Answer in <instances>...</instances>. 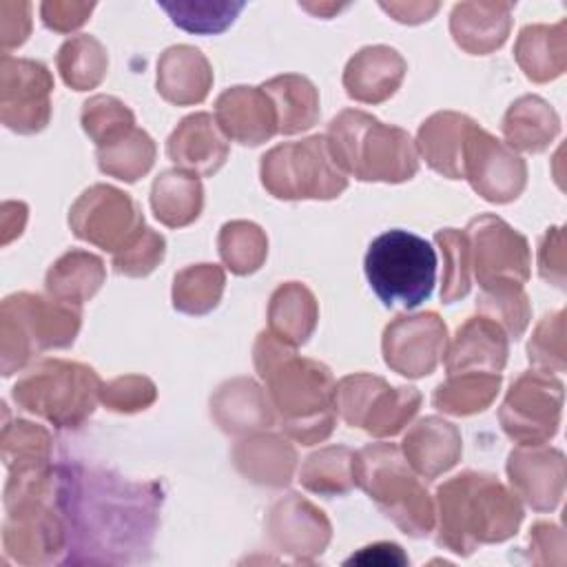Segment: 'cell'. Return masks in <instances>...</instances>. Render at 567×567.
Segmentation results:
<instances>
[{
  "label": "cell",
  "instance_id": "obj_37",
  "mask_svg": "<svg viewBox=\"0 0 567 567\" xmlns=\"http://www.w3.org/2000/svg\"><path fill=\"white\" fill-rule=\"evenodd\" d=\"M224 270L213 264L188 266L175 275L173 306L186 315H204L213 310L224 292Z\"/></svg>",
  "mask_w": 567,
  "mask_h": 567
},
{
  "label": "cell",
  "instance_id": "obj_7",
  "mask_svg": "<svg viewBox=\"0 0 567 567\" xmlns=\"http://www.w3.org/2000/svg\"><path fill=\"white\" fill-rule=\"evenodd\" d=\"M80 330L78 306L20 292L2 301V370L9 377L35 352L66 348Z\"/></svg>",
  "mask_w": 567,
  "mask_h": 567
},
{
  "label": "cell",
  "instance_id": "obj_12",
  "mask_svg": "<svg viewBox=\"0 0 567 567\" xmlns=\"http://www.w3.org/2000/svg\"><path fill=\"white\" fill-rule=\"evenodd\" d=\"M69 224L75 237L111 250L113 255L144 230V217L137 204L126 193L104 184L80 195L71 208Z\"/></svg>",
  "mask_w": 567,
  "mask_h": 567
},
{
  "label": "cell",
  "instance_id": "obj_43",
  "mask_svg": "<svg viewBox=\"0 0 567 567\" xmlns=\"http://www.w3.org/2000/svg\"><path fill=\"white\" fill-rule=\"evenodd\" d=\"M478 308L485 317L498 319L512 339H518L529 321V306L523 292V284L498 281L483 288Z\"/></svg>",
  "mask_w": 567,
  "mask_h": 567
},
{
  "label": "cell",
  "instance_id": "obj_44",
  "mask_svg": "<svg viewBox=\"0 0 567 567\" xmlns=\"http://www.w3.org/2000/svg\"><path fill=\"white\" fill-rule=\"evenodd\" d=\"M82 126L86 135L97 144V148L113 144L133 131V113L115 97L95 95L84 102Z\"/></svg>",
  "mask_w": 567,
  "mask_h": 567
},
{
  "label": "cell",
  "instance_id": "obj_31",
  "mask_svg": "<svg viewBox=\"0 0 567 567\" xmlns=\"http://www.w3.org/2000/svg\"><path fill=\"white\" fill-rule=\"evenodd\" d=\"M102 284V259L84 250H71L62 255L47 272V290L51 292V297L71 306L89 301Z\"/></svg>",
  "mask_w": 567,
  "mask_h": 567
},
{
  "label": "cell",
  "instance_id": "obj_47",
  "mask_svg": "<svg viewBox=\"0 0 567 567\" xmlns=\"http://www.w3.org/2000/svg\"><path fill=\"white\" fill-rule=\"evenodd\" d=\"M565 312L558 310L554 315H547L538 328L536 334L529 341V361L538 368L547 370H565Z\"/></svg>",
  "mask_w": 567,
  "mask_h": 567
},
{
  "label": "cell",
  "instance_id": "obj_22",
  "mask_svg": "<svg viewBox=\"0 0 567 567\" xmlns=\"http://www.w3.org/2000/svg\"><path fill=\"white\" fill-rule=\"evenodd\" d=\"M405 60L390 47H365L346 66L343 86L359 102H383L401 84Z\"/></svg>",
  "mask_w": 567,
  "mask_h": 567
},
{
  "label": "cell",
  "instance_id": "obj_51",
  "mask_svg": "<svg viewBox=\"0 0 567 567\" xmlns=\"http://www.w3.org/2000/svg\"><path fill=\"white\" fill-rule=\"evenodd\" d=\"M381 9L388 11L390 16H394V20L399 22H408V24H416L423 20H430L434 16V11L439 9V2H381Z\"/></svg>",
  "mask_w": 567,
  "mask_h": 567
},
{
  "label": "cell",
  "instance_id": "obj_4",
  "mask_svg": "<svg viewBox=\"0 0 567 567\" xmlns=\"http://www.w3.org/2000/svg\"><path fill=\"white\" fill-rule=\"evenodd\" d=\"M328 144L341 171L363 182H405L419 168L410 135L363 111L339 113L330 122Z\"/></svg>",
  "mask_w": 567,
  "mask_h": 567
},
{
  "label": "cell",
  "instance_id": "obj_20",
  "mask_svg": "<svg viewBox=\"0 0 567 567\" xmlns=\"http://www.w3.org/2000/svg\"><path fill=\"white\" fill-rule=\"evenodd\" d=\"M445 368L456 372H501L507 361V337L489 317H472L463 323L450 348Z\"/></svg>",
  "mask_w": 567,
  "mask_h": 567
},
{
  "label": "cell",
  "instance_id": "obj_33",
  "mask_svg": "<svg viewBox=\"0 0 567 567\" xmlns=\"http://www.w3.org/2000/svg\"><path fill=\"white\" fill-rule=\"evenodd\" d=\"M270 332L286 341L288 346H301L315 330L317 323V301L312 292L297 284H284L275 290L268 308Z\"/></svg>",
  "mask_w": 567,
  "mask_h": 567
},
{
  "label": "cell",
  "instance_id": "obj_1",
  "mask_svg": "<svg viewBox=\"0 0 567 567\" xmlns=\"http://www.w3.org/2000/svg\"><path fill=\"white\" fill-rule=\"evenodd\" d=\"M53 503L64 525L66 551H102V560H128L146 549L162 492L157 483H131L82 467L55 470Z\"/></svg>",
  "mask_w": 567,
  "mask_h": 567
},
{
  "label": "cell",
  "instance_id": "obj_40",
  "mask_svg": "<svg viewBox=\"0 0 567 567\" xmlns=\"http://www.w3.org/2000/svg\"><path fill=\"white\" fill-rule=\"evenodd\" d=\"M159 7L171 16V20L190 33H221L228 29L244 2L233 0H177V2H159Z\"/></svg>",
  "mask_w": 567,
  "mask_h": 567
},
{
  "label": "cell",
  "instance_id": "obj_32",
  "mask_svg": "<svg viewBox=\"0 0 567 567\" xmlns=\"http://www.w3.org/2000/svg\"><path fill=\"white\" fill-rule=\"evenodd\" d=\"M202 184L195 173L188 171H164L151 190V206L155 217L171 226L179 228L197 219L202 210Z\"/></svg>",
  "mask_w": 567,
  "mask_h": 567
},
{
  "label": "cell",
  "instance_id": "obj_29",
  "mask_svg": "<svg viewBox=\"0 0 567 567\" xmlns=\"http://www.w3.org/2000/svg\"><path fill=\"white\" fill-rule=\"evenodd\" d=\"M516 60L534 82H547L563 73L567 62L565 22L525 27L516 40Z\"/></svg>",
  "mask_w": 567,
  "mask_h": 567
},
{
  "label": "cell",
  "instance_id": "obj_8",
  "mask_svg": "<svg viewBox=\"0 0 567 567\" xmlns=\"http://www.w3.org/2000/svg\"><path fill=\"white\" fill-rule=\"evenodd\" d=\"M102 383L97 374L69 361H42L13 385V399L24 410L58 427H75L95 410Z\"/></svg>",
  "mask_w": 567,
  "mask_h": 567
},
{
  "label": "cell",
  "instance_id": "obj_18",
  "mask_svg": "<svg viewBox=\"0 0 567 567\" xmlns=\"http://www.w3.org/2000/svg\"><path fill=\"white\" fill-rule=\"evenodd\" d=\"M217 124L226 137L257 146L277 131V113L270 97L255 86H233L217 100Z\"/></svg>",
  "mask_w": 567,
  "mask_h": 567
},
{
  "label": "cell",
  "instance_id": "obj_41",
  "mask_svg": "<svg viewBox=\"0 0 567 567\" xmlns=\"http://www.w3.org/2000/svg\"><path fill=\"white\" fill-rule=\"evenodd\" d=\"M266 235L250 221H230L219 233V255L237 275L255 272L266 259Z\"/></svg>",
  "mask_w": 567,
  "mask_h": 567
},
{
  "label": "cell",
  "instance_id": "obj_48",
  "mask_svg": "<svg viewBox=\"0 0 567 567\" xmlns=\"http://www.w3.org/2000/svg\"><path fill=\"white\" fill-rule=\"evenodd\" d=\"M100 399L109 410L135 412L155 401V385L146 377H122L102 385Z\"/></svg>",
  "mask_w": 567,
  "mask_h": 567
},
{
  "label": "cell",
  "instance_id": "obj_3",
  "mask_svg": "<svg viewBox=\"0 0 567 567\" xmlns=\"http://www.w3.org/2000/svg\"><path fill=\"white\" fill-rule=\"evenodd\" d=\"M441 525L439 543L456 554H470L478 543L509 538L523 509L494 476L465 472L436 492Z\"/></svg>",
  "mask_w": 567,
  "mask_h": 567
},
{
  "label": "cell",
  "instance_id": "obj_14",
  "mask_svg": "<svg viewBox=\"0 0 567 567\" xmlns=\"http://www.w3.org/2000/svg\"><path fill=\"white\" fill-rule=\"evenodd\" d=\"M463 177L487 202L505 204L525 188L527 168L514 151L474 124L463 144Z\"/></svg>",
  "mask_w": 567,
  "mask_h": 567
},
{
  "label": "cell",
  "instance_id": "obj_38",
  "mask_svg": "<svg viewBox=\"0 0 567 567\" xmlns=\"http://www.w3.org/2000/svg\"><path fill=\"white\" fill-rule=\"evenodd\" d=\"M106 51L91 35L66 40L58 53V69L64 82L75 91H86L100 84L106 73Z\"/></svg>",
  "mask_w": 567,
  "mask_h": 567
},
{
  "label": "cell",
  "instance_id": "obj_6",
  "mask_svg": "<svg viewBox=\"0 0 567 567\" xmlns=\"http://www.w3.org/2000/svg\"><path fill=\"white\" fill-rule=\"evenodd\" d=\"M365 277L383 306L416 308L434 290L436 250L410 230H388L365 252Z\"/></svg>",
  "mask_w": 567,
  "mask_h": 567
},
{
  "label": "cell",
  "instance_id": "obj_34",
  "mask_svg": "<svg viewBox=\"0 0 567 567\" xmlns=\"http://www.w3.org/2000/svg\"><path fill=\"white\" fill-rule=\"evenodd\" d=\"M503 133L509 146L538 153L558 133V115L545 100L525 95L509 106L503 120Z\"/></svg>",
  "mask_w": 567,
  "mask_h": 567
},
{
  "label": "cell",
  "instance_id": "obj_13",
  "mask_svg": "<svg viewBox=\"0 0 567 567\" xmlns=\"http://www.w3.org/2000/svg\"><path fill=\"white\" fill-rule=\"evenodd\" d=\"M470 268L478 284L492 286L498 281L525 284L529 277V246L527 239L494 215H483L470 221L467 230Z\"/></svg>",
  "mask_w": 567,
  "mask_h": 567
},
{
  "label": "cell",
  "instance_id": "obj_27",
  "mask_svg": "<svg viewBox=\"0 0 567 567\" xmlns=\"http://www.w3.org/2000/svg\"><path fill=\"white\" fill-rule=\"evenodd\" d=\"M210 412L219 427L233 434L255 432L272 423L270 405L261 388L250 379L224 383L210 399Z\"/></svg>",
  "mask_w": 567,
  "mask_h": 567
},
{
  "label": "cell",
  "instance_id": "obj_30",
  "mask_svg": "<svg viewBox=\"0 0 567 567\" xmlns=\"http://www.w3.org/2000/svg\"><path fill=\"white\" fill-rule=\"evenodd\" d=\"M261 91L270 97L277 113V131L284 135L310 128L319 117V95L310 80L301 75H279L268 80Z\"/></svg>",
  "mask_w": 567,
  "mask_h": 567
},
{
  "label": "cell",
  "instance_id": "obj_50",
  "mask_svg": "<svg viewBox=\"0 0 567 567\" xmlns=\"http://www.w3.org/2000/svg\"><path fill=\"white\" fill-rule=\"evenodd\" d=\"M565 255H563V230L551 228L547 230L543 246H540V277L547 281H554L556 286H563L565 275Z\"/></svg>",
  "mask_w": 567,
  "mask_h": 567
},
{
  "label": "cell",
  "instance_id": "obj_42",
  "mask_svg": "<svg viewBox=\"0 0 567 567\" xmlns=\"http://www.w3.org/2000/svg\"><path fill=\"white\" fill-rule=\"evenodd\" d=\"M51 439L44 427L29 421H16L13 427H4L2 456L11 472L47 467Z\"/></svg>",
  "mask_w": 567,
  "mask_h": 567
},
{
  "label": "cell",
  "instance_id": "obj_46",
  "mask_svg": "<svg viewBox=\"0 0 567 567\" xmlns=\"http://www.w3.org/2000/svg\"><path fill=\"white\" fill-rule=\"evenodd\" d=\"M164 257V237L144 226V230L120 252L113 255V266L120 275L144 277Z\"/></svg>",
  "mask_w": 567,
  "mask_h": 567
},
{
  "label": "cell",
  "instance_id": "obj_49",
  "mask_svg": "<svg viewBox=\"0 0 567 567\" xmlns=\"http://www.w3.org/2000/svg\"><path fill=\"white\" fill-rule=\"evenodd\" d=\"M93 2H44L40 7L42 11V20L49 29L66 33L73 31L78 27H82L86 22V18L93 11Z\"/></svg>",
  "mask_w": 567,
  "mask_h": 567
},
{
  "label": "cell",
  "instance_id": "obj_17",
  "mask_svg": "<svg viewBox=\"0 0 567 567\" xmlns=\"http://www.w3.org/2000/svg\"><path fill=\"white\" fill-rule=\"evenodd\" d=\"M507 474L512 487L538 512L554 509L565 489V458L558 450L523 445L509 454Z\"/></svg>",
  "mask_w": 567,
  "mask_h": 567
},
{
  "label": "cell",
  "instance_id": "obj_28",
  "mask_svg": "<svg viewBox=\"0 0 567 567\" xmlns=\"http://www.w3.org/2000/svg\"><path fill=\"white\" fill-rule=\"evenodd\" d=\"M237 470L257 485L281 487L292 478L297 465L295 447L275 434H261L239 441L233 450Z\"/></svg>",
  "mask_w": 567,
  "mask_h": 567
},
{
  "label": "cell",
  "instance_id": "obj_23",
  "mask_svg": "<svg viewBox=\"0 0 567 567\" xmlns=\"http://www.w3.org/2000/svg\"><path fill=\"white\" fill-rule=\"evenodd\" d=\"M461 450L458 430L439 416L421 419L403 439L405 458L412 470L425 478H436L454 467L461 458Z\"/></svg>",
  "mask_w": 567,
  "mask_h": 567
},
{
  "label": "cell",
  "instance_id": "obj_11",
  "mask_svg": "<svg viewBox=\"0 0 567 567\" xmlns=\"http://www.w3.org/2000/svg\"><path fill=\"white\" fill-rule=\"evenodd\" d=\"M563 383L545 372L520 374L498 412L501 425L518 445H543L560 423Z\"/></svg>",
  "mask_w": 567,
  "mask_h": 567
},
{
  "label": "cell",
  "instance_id": "obj_25",
  "mask_svg": "<svg viewBox=\"0 0 567 567\" xmlns=\"http://www.w3.org/2000/svg\"><path fill=\"white\" fill-rule=\"evenodd\" d=\"M213 71L193 47L179 44L164 51L157 64V91L173 104H195L208 95Z\"/></svg>",
  "mask_w": 567,
  "mask_h": 567
},
{
  "label": "cell",
  "instance_id": "obj_36",
  "mask_svg": "<svg viewBox=\"0 0 567 567\" xmlns=\"http://www.w3.org/2000/svg\"><path fill=\"white\" fill-rule=\"evenodd\" d=\"M299 481L315 494H346L354 485V452L339 445L310 454L301 467Z\"/></svg>",
  "mask_w": 567,
  "mask_h": 567
},
{
  "label": "cell",
  "instance_id": "obj_5",
  "mask_svg": "<svg viewBox=\"0 0 567 567\" xmlns=\"http://www.w3.org/2000/svg\"><path fill=\"white\" fill-rule=\"evenodd\" d=\"M354 485L363 487L405 534L423 536L432 529L430 494L392 443H374L354 454Z\"/></svg>",
  "mask_w": 567,
  "mask_h": 567
},
{
  "label": "cell",
  "instance_id": "obj_19",
  "mask_svg": "<svg viewBox=\"0 0 567 567\" xmlns=\"http://www.w3.org/2000/svg\"><path fill=\"white\" fill-rule=\"evenodd\" d=\"M166 153L182 171L213 175L228 157V142L213 115L195 113L184 117L171 133Z\"/></svg>",
  "mask_w": 567,
  "mask_h": 567
},
{
  "label": "cell",
  "instance_id": "obj_21",
  "mask_svg": "<svg viewBox=\"0 0 567 567\" xmlns=\"http://www.w3.org/2000/svg\"><path fill=\"white\" fill-rule=\"evenodd\" d=\"M270 534L279 547L297 556L321 554L330 538V523L321 509L303 501L299 494H288L270 512Z\"/></svg>",
  "mask_w": 567,
  "mask_h": 567
},
{
  "label": "cell",
  "instance_id": "obj_9",
  "mask_svg": "<svg viewBox=\"0 0 567 567\" xmlns=\"http://www.w3.org/2000/svg\"><path fill=\"white\" fill-rule=\"evenodd\" d=\"M261 182L279 199H332L348 186L328 137L321 135L268 151L261 157Z\"/></svg>",
  "mask_w": 567,
  "mask_h": 567
},
{
  "label": "cell",
  "instance_id": "obj_45",
  "mask_svg": "<svg viewBox=\"0 0 567 567\" xmlns=\"http://www.w3.org/2000/svg\"><path fill=\"white\" fill-rule=\"evenodd\" d=\"M436 244L443 250L445 268H443V288L441 299L443 303H452L470 292V246L465 233L454 228L439 230L434 235Z\"/></svg>",
  "mask_w": 567,
  "mask_h": 567
},
{
  "label": "cell",
  "instance_id": "obj_39",
  "mask_svg": "<svg viewBox=\"0 0 567 567\" xmlns=\"http://www.w3.org/2000/svg\"><path fill=\"white\" fill-rule=\"evenodd\" d=\"M153 159L155 144L140 128H133L113 144L97 148V164L102 173L124 182H135L137 177H142L153 166Z\"/></svg>",
  "mask_w": 567,
  "mask_h": 567
},
{
  "label": "cell",
  "instance_id": "obj_52",
  "mask_svg": "<svg viewBox=\"0 0 567 567\" xmlns=\"http://www.w3.org/2000/svg\"><path fill=\"white\" fill-rule=\"evenodd\" d=\"M11 11L18 13V22L11 20H0V29H2V47L4 51L9 47H16V44H22L27 40V33H29V4L27 2H9Z\"/></svg>",
  "mask_w": 567,
  "mask_h": 567
},
{
  "label": "cell",
  "instance_id": "obj_35",
  "mask_svg": "<svg viewBox=\"0 0 567 567\" xmlns=\"http://www.w3.org/2000/svg\"><path fill=\"white\" fill-rule=\"evenodd\" d=\"M498 388V372H456L434 390L432 403L450 414H474L494 401Z\"/></svg>",
  "mask_w": 567,
  "mask_h": 567
},
{
  "label": "cell",
  "instance_id": "obj_26",
  "mask_svg": "<svg viewBox=\"0 0 567 567\" xmlns=\"http://www.w3.org/2000/svg\"><path fill=\"white\" fill-rule=\"evenodd\" d=\"M474 124L467 115L452 111L425 120L419 128V148L425 162L450 179L463 177V144Z\"/></svg>",
  "mask_w": 567,
  "mask_h": 567
},
{
  "label": "cell",
  "instance_id": "obj_2",
  "mask_svg": "<svg viewBox=\"0 0 567 567\" xmlns=\"http://www.w3.org/2000/svg\"><path fill=\"white\" fill-rule=\"evenodd\" d=\"M255 365L288 436L303 445L330 436L334 427V381L323 363L299 359L286 341L272 332H261L255 343Z\"/></svg>",
  "mask_w": 567,
  "mask_h": 567
},
{
  "label": "cell",
  "instance_id": "obj_24",
  "mask_svg": "<svg viewBox=\"0 0 567 567\" xmlns=\"http://www.w3.org/2000/svg\"><path fill=\"white\" fill-rule=\"evenodd\" d=\"M512 24V2H461L452 9L450 29L454 42L467 53L498 49Z\"/></svg>",
  "mask_w": 567,
  "mask_h": 567
},
{
  "label": "cell",
  "instance_id": "obj_15",
  "mask_svg": "<svg viewBox=\"0 0 567 567\" xmlns=\"http://www.w3.org/2000/svg\"><path fill=\"white\" fill-rule=\"evenodd\" d=\"M0 106L2 122L18 133H35L47 126L51 115L49 93L53 78L44 64L2 55Z\"/></svg>",
  "mask_w": 567,
  "mask_h": 567
},
{
  "label": "cell",
  "instance_id": "obj_10",
  "mask_svg": "<svg viewBox=\"0 0 567 567\" xmlns=\"http://www.w3.org/2000/svg\"><path fill=\"white\" fill-rule=\"evenodd\" d=\"M416 388H390L383 379L352 374L334 385V408L346 423L374 436L396 434L419 410Z\"/></svg>",
  "mask_w": 567,
  "mask_h": 567
},
{
  "label": "cell",
  "instance_id": "obj_16",
  "mask_svg": "<svg viewBox=\"0 0 567 567\" xmlns=\"http://www.w3.org/2000/svg\"><path fill=\"white\" fill-rule=\"evenodd\" d=\"M447 330L434 312L396 317L383 332L385 363L403 377L430 374L445 354Z\"/></svg>",
  "mask_w": 567,
  "mask_h": 567
}]
</instances>
